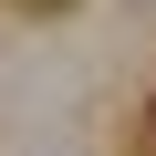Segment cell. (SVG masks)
<instances>
[{"label": "cell", "instance_id": "6da1fadb", "mask_svg": "<svg viewBox=\"0 0 156 156\" xmlns=\"http://www.w3.org/2000/svg\"><path fill=\"white\" fill-rule=\"evenodd\" d=\"M42 11H62V0H42Z\"/></svg>", "mask_w": 156, "mask_h": 156}, {"label": "cell", "instance_id": "7a4b0ae2", "mask_svg": "<svg viewBox=\"0 0 156 156\" xmlns=\"http://www.w3.org/2000/svg\"><path fill=\"white\" fill-rule=\"evenodd\" d=\"M146 125H156V104H146Z\"/></svg>", "mask_w": 156, "mask_h": 156}]
</instances>
